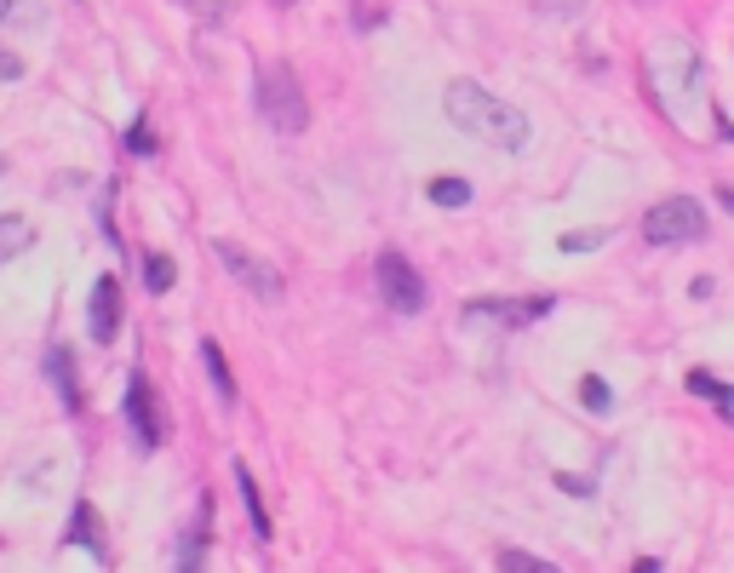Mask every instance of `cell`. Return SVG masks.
Masks as SVG:
<instances>
[{"instance_id":"6da1fadb","label":"cell","mask_w":734,"mask_h":573,"mask_svg":"<svg viewBox=\"0 0 734 573\" xmlns=\"http://www.w3.org/2000/svg\"><path fill=\"white\" fill-rule=\"evenodd\" d=\"M448 121L465 132V139H482L493 150H522L528 144V115L506 98H493L477 81H453L448 86Z\"/></svg>"},{"instance_id":"7a4b0ae2","label":"cell","mask_w":734,"mask_h":573,"mask_svg":"<svg viewBox=\"0 0 734 573\" xmlns=\"http://www.w3.org/2000/svg\"><path fill=\"white\" fill-rule=\"evenodd\" d=\"M706 207L694 195H665L660 207H649L643 218V235L654 247H689V242H706Z\"/></svg>"},{"instance_id":"3957f363","label":"cell","mask_w":734,"mask_h":573,"mask_svg":"<svg viewBox=\"0 0 734 573\" xmlns=\"http://www.w3.org/2000/svg\"><path fill=\"white\" fill-rule=\"evenodd\" d=\"M258 115L271 121L276 132H305V121H310V110H305V92H298V81L282 70V63H271V70L258 75Z\"/></svg>"},{"instance_id":"277c9868","label":"cell","mask_w":734,"mask_h":573,"mask_svg":"<svg viewBox=\"0 0 734 573\" xmlns=\"http://www.w3.org/2000/svg\"><path fill=\"white\" fill-rule=\"evenodd\" d=\"M213 253H218V264H224L247 293H258L264 305H282V293H287V287H282V276H276V269L264 264V258H253V253L236 247V242H213Z\"/></svg>"},{"instance_id":"5b68a950","label":"cell","mask_w":734,"mask_h":573,"mask_svg":"<svg viewBox=\"0 0 734 573\" xmlns=\"http://www.w3.org/2000/svg\"><path fill=\"white\" fill-rule=\"evenodd\" d=\"M379 293H385V305L402 310V316H419L425 310V276H419L402 253H385L379 258Z\"/></svg>"},{"instance_id":"8992f818","label":"cell","mask_w":734,"mask_h":573,"mask_svg":"<svg viewBox=\"0 0 734 573\" xmlns=\"http://www.w3.org/2000/svg\"><path fill=\"white\" fill-rule=\"evenodd\" d=\"M126 424H132V436H139V448H155L161 442L155 396H150V379L144 374H126Z\"/></svg>"},{"instance_id":"52a82bcc","label":"cell","mask_w":734,"mask_h":573,"mask_svg":"<svg viewBox=\"0 0 734 573\" xmlns=\"http://www.w3.org/2000/svg\"><path fill=\"white\" fill-rule=\"evenodd\" d=\"M551 310V298H477L471 321H506V327H528Z\"/></svg>"},{"instance_id":"ba28073f","label":"cell","mask_w":734,"mask_h":573,"mask_svg":"<svg viewBox=\"0 0 734 573\" xmlns=\"http://www.w3.org/2000/svg\"><path fill=\"white\" fill-rule=\"evenodd\" d=\"M115 332H121V282L98 276V287H92V339L110 345Z\"/></svg>"},{"instance_id":"9c48e42d","label":"cell","mask_w":734,"mask_h":573,"mask_svg":"<svg viewBox=\"0 0 734 573\" xmlns=\"http://www.w3.org/2000/svg\"><path fill=\"white\" fill-rule=\"evenodd\" d=\"M47 374H52V385H58V401L75 413V408H81V390H75V367H70V356L52 350V356H47Z\"/></svg>"},{"instance_id":"30bf717a","label":"cell","mask_w":734,"mask_h":573,"mask_svg":"<svg viewBox=\"0 0 734 573\" xmlns=\"http://www.w3.org/2000/svg\"><path fill=\"white\" fill-rule=\"evenodd\" d=\"M202 361H207V374H213V390H218V401L230 408V401H236V379H230V361H224V350H218L213 339H202Z\"/></svg>"},{"instance_id":"8fae6325","label":"cell","mask_w":734,"mask_h":573,"mask_svg":"<svg viewBox=\"0 0 734 573\" xmlns=\"http://www.w3.org/2000/svg\"><path fill=\"white\" fill-rule=\"evenodd\" d=\"M70 539H75V545H86L92 556H104V533H98V511H92V504H86V499L75 504V522H70Z\"/></svg>"},{"instance_id":"7c38bea8","label":"cell","mask_w":734,"mask_h":573,"mask_svg":"<svg viewBox=\"0 0 734 573\" xmlns=\"http://www.w3.org/2000/svg\"><path fill=\"white\" fill-rule=\"evenodd\" d=\"M236 488H242V504H247V516H253V533L271 539V516H264V504H258V482H253L247 464H236Z\"/></svg>"},{"instance_id":"4fadbf2b","label":"cell","mask_w":734,"mask_h":573,"mask_svg":"<svg viewBox=\"0 0 734 573\" xmlns=\"http://www.w3.org/2000/svg\"><path fill=\"white\" fill-rule=\"evenodd\" d=\"M689 390H694V396H706V401H717V408H723V413L734 408V385H723V379H712V374H706V367H694V374H689Z\"/></svg>"},{"instance_id":"5bb4252c","label":"cell","mask_w":734,"mask_h":573,"mask_svg":"<svg viewBox=\"0 0 734 573\" xmlns=\"http://www.w3.org/2000/svg\"><path fill=\"white\" fill-rule=\"evenodd\" d=\"M173 282H179V264L166 258V253H144V287L150 293H166Z\"/></svg>"},{"instance_id":"9a60e30c","label":"cell","mask_w":734,"mask_h":573,"mask_svg":"<svg viewBox=\"0 0 734 573\" xmlns=\"http://www.w3.org/2000/svg\"><path fill=\"white\" fill-rule=\"evenodd\" d=\"M437 207H471V184L465 178H430V190H425Z\"/></svg>"},{"instance_id":"2e32d148","label":"cell","mask_w":734,"mask_h":573,"mask_svg":"<svg viewBox=\"0 0 734 573\" xmlns=\"http://www.w3.org/2000/svg\"><path fill=\"white\" fill-rule=\"evenodd\" d=\"M580 408H585V413H609V408H614L609 385L597 379V374H585V379H580Z\"/></svg>"},{"instance_id":"e0dca14e","label":"cell","mask_w":734,"mask_h":573,"mask_svg":"<svg viewBox=\"0 0 734 573\" xmlns=\"http://www.w3.org/2000/svg\"><path fill=\"white\" fill-rule=\"evenodd\" d=\"M23 247H29V224L0 218V258H12V253H23Z\"/></svg>"},{"instance_id":"ac0fdd59","label":"cell","mask_w":734,"mask_h":573,"mask_svg":"<svg viewBox=\"0 0 734 573\" xmlns=\"http://www.w3.org/2000/svg\"><path fill=\"white\" fill-rule=\"evenodd\" d=\"M499 567H511V573H551V562L533 556V551H499Z\"/></svg>"},{"instance_id":"d6986e66","label":"cell","mask_w":734,"mask_h":573,"mask_svg":"<svg viewBox=\"0 0 734 573\" xmlns=\"http://www.w3.org/2000/svg\"><path fill=\"white\" fill-rule=\"evenodd\" d=\"M603 242H609V229H580V235H562V253H591Z\"/></svg>"},{"instance_id":"ffe728a7","label":"cell","mask_w":734,"mask_h":573,"mask_svg":"<svg viewBox=\"0 0 734 573\" xmlns=\"http://www.w3.org/2000/svg\"><path fill=\"white\" fill-rule=\"evenodd\" d=\"M126 144L139 150V155H150V150H155V132H150V126H132V132H126Z\"/></svg>"},{"instance_id":"44dd1931","label":"cell","mask_w":734,"mask_h":573,"mask_svg":"<svg viewBox=\"0 0 734 573\" xmlns=\"http://www.w3.org/2000/svg\"><path fill=\"white\" fill-rule=\"evenodd\" d=\"M557 488H562V493H574V499H585V493H591V482H585V477H569V470L557 477Z\"/></svg>"},{"instance_id":"7402d4cb","label":"cell","mask_w":734,"mask_h":573,"mask_svg":"<svg viewBox=\"0 0 734 573\" xmlns=\"http://www.w3.org/2000/svg\"><path fill=\"white\" fill-rule=\"evenodd\" d=\"M723 207H728V213H734V190H723Z\"/></svg>"},{"instance_id":"603a6c76","label":"cell","mask_w":734,"mask_h":573,"mask_svg":"<svg viewBox=\"0 0 734 573\" xmlns=\"http://www.w3.org/2000/svg\"><path fill=\"white\" fill-rule=\"evenodd\" d=\"M7 7H12V0H0V18H7Z\"/></svg>"}]
</instances>
